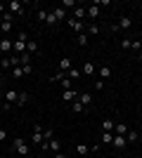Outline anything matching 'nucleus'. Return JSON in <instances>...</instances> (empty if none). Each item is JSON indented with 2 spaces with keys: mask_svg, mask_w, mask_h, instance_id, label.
<instances>
[{
  "mask_svg": "<svg viewBox=\"0 0 142 158\" xmlns=\"http://www.w3.org/2000/svg\"><path fill=\"white\" fill-rule=\"evenodd\" d=\"M69 69H71V59H69V57H62V59H59V71L67 73Z\"/></svg>",
  "mask_w": 142,
  "mask_h": 158,
  "instance_id": "obj_12",
  "label": "nucleus"
},
{
  "mask_svg": "<svg viewBox=\"0 0 142 158\" xmlns=\"http://www.w3.org/2000/svg\"><path fill=\"white\" fill-rule=\"evenodd\" d=\"M54 17H57V21H62V19H64V17H67L64 7H57V10H54Z\"/></svg>",
  "mask_w": 142,
  "mask_h": 158,
  "instance_id": "obj_27",
  "label": "nucleus"
},
{
  "mask_svg": "<svg viewBox=\"0 0 142 158\" xmlns=\"http://www.w3.org/2000/svg\"><path fill=\"white\" fill-rule=\"evenodd\" d=\"M54 158H67V156H64V153L59 151V153H54Z\"/></svg>",
  "mask_w": 142,
  "mask_h": 158,
  "instance_id": "obj_46",
  "label": "nucleus"
},
{
  "mask_svg": "<svg viewBox=\"0 0 142 158\" xmlns=\"http://www.w3.org/2000/svg\"><path fill=\"white\" fill-rule=\"evenodd\" d=\"M21 71H24V76H31V73H33V66L26 64V66H21Z\"/></svg>",
  "mask_w": 142,
  "mask_h": 158,
  "instance_id": "obj_34",
  "label": "nucleus"
},
{
  "mask_svg": "<svg viewBox=\"0 0 142 158\" xmlns=\"http://www.w3.org/2000/svg\"><path fill=\"white\" fill-rule=\"evenodd\" d=\"M0 31H2V33H10V31H12V21H2Z\"/></svg>",
  "mask_w": 142,
  "mask_h": 158,
  "instance_id": "obj_30",
  "label": "nucleus"
},
{
  "mask_svg": "<svg viewBox=\"0 0 142 158\" xmlns=\"http://www.w3.org/2000/svg\"><path fill=\"white\" fill-rule=\"evenodd\" d=\"M118 45H121L123 50H130V45H133V40H128V38H126V40H121V43H118Z\"/></svg>",
  "mask_w": 142,
  "mask_h": 158,
  "instance_id": "obj_35",
  "label": "nucleus"
},
{
  "mask_svg": "<svg viewBox=\"0 0 142 158\" xmlns=\"http://www.w3.org/2000/svg\"><path fill=\"white\" fill-rule=\"evenodd\" d=\"M111 142H114V132H102L100 144H111Z\"/></svg>",
  "mask_w": 142,
  "mask_h": 158,
  "instance_id": "obj_13",
  "label": "nucleus"
},
{
  "mask_svg": "<svg viewBox=\"0 0 142 158\" xmlns=\"http://www.w3.org/2000/svg\"><path fill=\"white\" fill-rule=\"evenodd\" d=\"M114 127H116L114 120H102V130L104 132H114Z\"/></svg>",
  "mask_w": 142,
  "mask_h": 158,
  "instance_id": "obj_15",
  "label": "nucleus"
},
{
  "mask_svg": "<svg viewBox=\"0 0 142 158\" xmlns=\"http://www.w3.org/2000/svg\"><path fill=\"white\" fill-rule=\"evenodd\" d=\"M76 158H81V156H76Z\"/></svg>",
  "mask_w": 142,
  "mask_h": 158,
  "instance_id": "obj_50",
  "label": "nucleus"
},
{
  "mask_svg": "<svg viewBox=\"0 0 142 158\" xmlns=\"http://www.w3.org/2000/svg\"><path fill=\"white\" fill-rule=\"evenodd\" d=\"M130 26H133V24H130L128 17H121V19H118V28H130Z\"/></svg>",
  "mask_w": 142,
  "mask_h": 158,
  "instance_id": "obj_22",
  "label": "nucleus"
},
{
  "mask_svg": "<svg viewBox=\"0 0 142 158\" xmlns=\"http://www.w3.org/2000/svg\"><path fill=\"white\" fill-rule=\"evenodd\" d=\"M88 33H90V35H97V33H100V26H97V24H90V26H88Z\"/></svg>",
  "mask_w": 142,
  "mask_h": 158,
  "instance_id": "obj_33",
  "label": "nucleus"
},
{
  "mask_svg": "<svg viewBox=\"0 0 142 158\" xmlns=\"http://www.w3.org/2000/svg\"><path fill=\"white\" fill-rule=\"evenodd\" d=\"M43 137H45V139H52V130H43Z\"/></svg>",
  "mask_w": 142,
  "mask_h": 158,
  "instance_id": "obj_43",
  "label": "nucleus"
},
{
  "mask_svg": "<svg viewBox=\"0 0 142 158\" xmlns=\"http://www.w3.org/2000/svg\"><path fill=\"white\" fill-rule=\"evenodd\" d=\"M7 12H10V14H21V12H24V7H21L19 0H12V2L7 5Z\"/></svg>",
  "mask_w": 142,
  "mask_h": 158,
  "instance_id": "obj_4",
  "label": "nucleus"
},
{
  "mask_svg": "<svg viewBox=\"0 0 142 158\" xmlns=\"http://www.w3.org/2000/svg\"><path fill=\"white\" fill-rule=\"evenodd\" d=\"M78 102H81L83 106H93V97H90L88 92H81V94H78Z\"/></svg>",
  "mask_w": 142,
  "mask_h": 158,
  "instance_id": "obj_9",
  "label": "nucleus"
},
{
  "mask_svg": "<svg viewBox=\"0 0 142 158\" xmlns=\"http://www.w3.org/2000/svg\"><path fill=\"white\" fill-rule=\"evenodd\" d=\"M12 149L19 153V156H28V144H26V139H14Z\"/></svg>",
  "mask_w": 142,
  "mask_h": 158,
  "instance_id": "obj_1",
  "label": "nucleus"
},
{
  "mask_svg": "<svg viewBox=\"0 0 142 158\" xmlns=\"http://www.w3.org/2000/svg\"><path fill=\"white\" fill-rule=\"evenodd\" d=\"M10 64H12V69H14V66H21V59H19V54H10Z\"/></svg>",
  "mask_w": 142,
  "mask_h": 158,
  "instance_id": "obj_23",
  "label": "nucleus"
},
{
  "mask_svg": "<svg viewBox=\"0 0 142 158\" xmlns=\"http://www.w3.org/2000/svg\"><path fill=\"white\" fill-rule=\"evenodd\" d=\"M137 59H140V61H142V52H140V57H137Z\"/></svg>",
  "mask_w": 142,
  "mask_h": 158,
  "instance_id": "obj_48",
  "label": "nucleus"
},
{
  "mask_svg": "<svg viewBox=\"0 0 142 158\" xmlns=\"http://www.w3.org/2000/svg\"><path fill=\"white\" fill-rule=\"evenodd\" d=\"M28 104V94L26 92H19V99H17V106H26Z\"/></svg>",
  "mask_w": 142,
  "mask_h": 158,
  "instance_id": "obj_19",
  "label": "nucleus"
},
{
  "mask_svg": "<svg viewBox=\"0 0 142 158\" xmlns=\"http://www.w3.org/2000/svg\"><path fill=\"white\" fill-rule=\"evenodd\" d=\"M109 76H111V69H109V66H102V69H100V80L109 78Z\"/></svg>",
  "mask_w": 142,
  "mask_h": 158,
  "instance_id": "obj_21",
  "label": "nucleus"
},
{
  "mask_svg": "<svg viewBox=\"0 0 142 158\" xmlns=\"http://www.w3.org/2000/svg\"><path fill=\"white\" fill-rule=\"evenodd\" d=\"M2 14H5V5H2V2H0V17H2Z\"/></svg>",
  "mask_w": 142,
  "mask_h": 158,
  "instance_id": "obj_44",
  "label": "nucleus"
},
{
  "mask_svg": "<svg viewBox=\"0 0 142 158\" xmlns=\"http://www.w3.org/2000/svg\"><path fill=\"white\" fill-rule=\"evenodd\" d=\"M83 109H85V106H83L81 102H71V111H74V113H81Z\"/></svg>",
  "mask_w": 142,
  "mask_h": 158,
  "instance_id": "obj_25",
  "label": "nucleus"
},
{
  "mask_svg": "<svg viewBox=\"0 0 142 158\" xmlns=\"http://www.w3.org/2000/svg\"><path fill=\"white\" fill-rule=\"evenodd\" d=\"M0 66H2V69H10V66H12V64H10V57H2V61H0Z\"/></svg>",
  "mask_w": 142,
  "mask_h": 158,
  "instance_id": "obj_39",
  "label": "nucleus"
},
{
  "mask_svg": "<svg viewBox=\"0 0 142 158\" xmlns=\"http://www.w3.org/2000/svg\"><path fill=\"white\" fill-rule=\"evenodd\" d=\"M41 146H43V149H50L52 153H59V151H62V144H59V139H54V137H52V139H47V142H43Z\"/></svg>",
  "mask_w": 142,
  "mask_h": 158,
  "instance_id": "obj_2",
  "label": "nucleus"
},
{
  "mask_svg": "<svg viewBox=\"0 0 142 158\" xmlns=\"http://www.w3.org/2000/svg\"><path fill=\"white\" fill-rule=\"evenodd\" d=\"M2 106H5V104H2V102H0V111H2Z\"/></svg>",
  "mask_w": 142,
  "mask_h": 158,
  "instance_id": "obj_47",
  "label": "nucleus"
},
{
  "mask_svg": "<svg viewBox=\"0 0 142 158\" xmlns=\"http://www.w3.org/2000/svg\"><path fill=\"white\" fill-rule=\"evenodd\" d=\"M45 142V137H43V130L41 132H33V144H43Z\"/></svg>",
  "mask_w": 142,
  "mask_h": 158,
  "instance_id": "obj_26",
  "label": "nucleus"
},
{
  "mask_svg": "<svg viewBox=\"0 0 142 158\" xmlns=\"http://www.w3.org/2000/svg\"><path fill=\"white\" fill-rule=\"evenodd\" d=\"M81 76H83V71H81V69H74V66L67 71V78H69V80H78Z\"/></svg>",
  "mask_w": 142,
  "mask_h": 158,
  "instance_id": "obj_7",
  "label": "nucleus"
},
{
  "mask_svg": "<svg viewBox=\"0 0 142 158\" xmlns=\"http://www.w3.org/2000/svg\"><path fill=\"white\" fill-rule=\"evenodd\" d=\"M130 50H140V52H142V40H133V45H130Z\"/></svg>",
  "mask_w": 142,
  "mask_h": 158,
  "instance_id": "obj_36",
  "label": "nucleus"
},
{
  "mask_svg": "<svg viewBox=\"0 0 142 158\" xmlns=\"http://www.w3.org/2000/svg\"><path fill=\"white\" fill-rule=\"evenodd\" d=\"M45 24H47V26H54V24H57V17H54V12H47Z\"/></svg>",
  "mask_w": 142,
  "mask_h": 158,
  "instance_id": "obj_24",
  "label": "nucleus"
},
{
  "mask_svg": "<svg viewBox=\"0 0 142 158\" xmlns=\"http://www.w3.org/2000/svg\"><path fill=\"white\" fill-rule=\"evenodd\" d=\"M88 151H90V146L88 144H78V146H76V153H78V156H88Z\"/></svg>",
  "mask_w": 142,
  "mask_h": 158,
  "instance_id": "obj_18",
  "label": "nucleus"
},
{
  "mask_svg": "<svg viewBox=\"0 0 142 158\" xmlns=\"http://www.w3.org/2000/svg\"><path fill=\"white\" fill-rule=\"evenodd\" d=\"M95 69H97V66H95L93 61H85V64H83V69H81V71L85 73V76H93V73H95Z\"/></svg>",
  "mask_w": 142,
  "mask_h": 158,
  "instance_id": "obj_11",
  "label": "nucleus"
},
{
  "mask_svg": "<svg viewBox=\"0 0 142 158\" xmlns=\"http://www.w3.org/2000/svg\"><path fill=\"white\" fill-rule=\"evenodd\" d=\"M0 26H2V17H0Z\"/></svg>",
  "mask_w": 142,
  "mask_h": 158,
  "instance_id": "obj_49",
  "label": "nucleus"
},
{
  "mask_svg": "<svg viewBox=\"0 0 142 158\" xmlns=\"http://www.w3.org/2000/svg\"><path fill=\"white\" fill-rule=\"evenodd\" d=\"M62 5H64V7H76V2H74V0H62Z\"/></svg>",
  "mask_w": 142,
  "mask_h": 158,
  "instance_id": "obj_40",
  "label": "nucleus"
},
{
  "mask_svg": "<svg viewBox=\"0 0 142 158\" xmlns=\"http://www.w3.org/2000/svg\"><path fill=\"white\" fill-rule=\"evenodd\" d=\"M45 19H47V12H45V10H38V21L45 24Z\"/></svg>",
  "mask_w": 142,
  "mask_h": 158,
  "instance_id": "obj_37",
  "label": "nucleus"
},
{
  "mask_svg": "<svg viewBox=\"0 0 142 158\" xmlns=\"http://www.w3.org/2000/svg\"><path fill=\"white\" fill-rule=\"evenodd\" d=\"M5 99H7V104H17V99H19V92H14V90H7L5 92Z\"/></svg>",
  "mask_w": 142,
  "mask_h": 158,
  "instance_id": "obj_10",
  "label": "nucleus"
},
{
  "mask_svg": "<svg viewBox=\"0 0 142 158\" xmlns=\"http://www.w3.org/2000/svg\"><path fill=\"white\" fill-rule=\"evenodd\" d=\"M5 137H7V132H5V130H0V139H5Z\"/></svg>",
  "mask_w": 142,
  "mask_h": 158,
  "instance_id": "obj_45",
  "label": "nucleus"
},
{
  "mask_svg": "<svg viewBox=\"0 0 142 158\" xmlns=\"http://www.w3.org/2000/svg\"><path fill=\"white\" fill-rule=\"evenodd\" d=\"M104 87V80H95V90H102Z\"/></svg>",
  "mask_w": 142,
  "mask_h": 158,
  "instance_id": "obj_42",
  "label": "nucleus"
},
{
  "mask_svg": "<svg viewBox=\"0 0 142 158\" xmlns=\"http://www.w3.org/2000/svg\"><path fill=\"white\" fill-rule=\"evenodd\" d=\"M114 132H116V135H123V137H126V132H128V125H126V123H116Z\"/></svg>",
  "mask_w": 142,
  "mask_h": 158,
  "instance_id": "obj_17",
  "label": "nucleus"
},
{
  "mask_svg": "<svg viewBox=\"0 0 142 158\" xmlns=\"http://www.w3.org/2000/svg\"><path fill=\"white\" fill-rule=\"evenodd\" d=\"M19 59H21V66H26L28 61H31V54H28V52H24V54H19Z\"/></svg>",
  "mask_w": 142,
  "mask_h": 158,
  "instance_id": "obj_32",
  "label": "nucleus"
},
{
  "mask_svg": "<svg viewBox=\"0 0 142 158\" xmlns=\"http://www.w3.org/2000/svg\"><path fill=\"white\" fill-rule=\"evenodd\" d=\"M59 83H62V87H64V90H71V80H69V78L59 80Z\"/></svg>",
  "mask_w": 142,
  "mask_h": 158,
  "instance_id": "obj_38",
  "label": "nucleus"
},
{
  "mask_svg": "<svg viewBox=\"0 0 142 158\" xmlns=\"http://www.w3.org/2000/svg\"><path fill=\"white\" fill-rule=\"evenodd\" d=\"M126 139H128V142H137V132L135 130H128V132H126Z\"/></svg>",
  "mask_w": 142,
  "mask_h": 158,
  "instance_id": "obj_28",
  "label": "nucleus"
},
{
  "mask_svg": "<svg viewBox=\"0 0 142 158\" xmlns=\"http://www.w3.org/2000/svg\"><path fill=\"white\" fill-rule=\"evenodd\" d=\"M85 12H88V17H90V19H97V17H100V7H97V5H90L88 10H85Z\"/></svg>",
  "mask_w": 142,
  "mask_h": 158,
  "instance_id": "obj_14",
  "label": "nucleus"
},
{
  "mask_svg": "<svg viewBox=\"0 0 142 158\" xmlns=\"http://www.w3.org/2000/svg\"><path fill=\"white\" fill-rule=\"evenodd\" d=\"M12 47H14V40L0 38V52H2V54H12Z\"/></svg>",
  "mask_w": 142,
  "mask_h": 158,
  "instance_id": "obj_3",
  "label": "nucleus"
},
{
  "mask_svg": "<svg viewBox=\"0 0 142 158\" xmlns=\"http://www.w3.org/2000/svg\"><path fill=\"white\" fill-rule=\"evenodd\" d=\"M69 26H71V31H74V33H83V28H85L78 19H69Z\"/></svg>",
  "mask_w": 142,
  "mask_h": 158,
  "instance_id": "obj_8",
  "label": "nucleus"
},
{
  "mask_svg": "<svg viewBox=\"0 0 142 158\" xmlns=\"http://www.w3.org/2000/svg\"><path fill=\"white\" fill-rule=\"evenodd\" d=\"M62 99H64V102H76V99H78V92H76V90H64V92H62Z\"/></svg>",
  "mask_w": 142,
  "mask_h": 158,
  "instance_id": "obj_6",
  "label": "nucleus"
},
{
  "mask_svg": "<svg viewBox=\"0 0 142 158\" xmlns=\"http://www.w3.org/2000/svg\"><path fill=\"white\" fill-rule=\"evenodd\" d=\"M85 14H88V12H85L83 7H76V10H74V19H78V21H81L83 17H85Z\"/></svg>",
  "mask_w": 142,
  "mask_h": 158,
  "instance_id": "obj_20",
  "label": "nucleus"
},
{
  "mask_svg": "<svg viewBox=\"0 0 142 158\" xmlns=\"http://www.w3.org/2000/svg\"><path fill=\"white\" fill-rule=\"evenodd\" d=\"M111 144H114V149H118V151H121V149H126L128 139L123 137V135H114V142H111Z\"/></svg>",
  "mask_w": 142,
  "mask_h": 158,
  "instance_id": "obj_5",
  "label": "nucleus"
},
{
  "mask_svg": "<svg viewBox=\"0 0 142 158\" xmlns=\"http://www.w3.org/2000/svg\"><path fill=\"white\" fill-rule=\"evenodd\" d=\"M12 76H14V78H24V71H21V66H14V69H12Z\"/></svg>",
  "mask_w": 142,
  "mask_h": 158,
  "instance_id": "obj_31",
  "label": "nucleus"
},
{
  "mask_svg": "<svg viewBox=\"0 0 142 158\" xmlns=\"http://www.w3.org/2000/svg\"><path fill=\"white\" fill-rule=\"evenodd\" d=\"M78 45H88V33H78Z\"/></svg>",
  "mask_w": 142,
  "mask_h": 158,
  "instance_id": "obj_29",
  "label": "nucleus"
},
{
  "mask_svg": "<svg viewBox=\"0 0 142 158\" xmlns=\"http://www.w3.org/2000/svg\"><path fill=\"white\" fill-rule=\"evenodd\" d=\"M17 40H24V43H28V35H26V33H24V31H21L19 35H17Z\"/></svg>",
  "mask_w": 142,
  "mask_h": 158,
  "instance_id": "obj_41",
  "label": "nucleus"
},
{
  "mask_svg": "<svg viewBox=\"0 0 142 158\" xmlns=\"http://www.w3.org/2000/svg\"><path fill=\"white\" fill-rule=\"evenodd\" d=\"M26 52L28 54H36V52H38V43H36V40H28V43H26Z\"/></svg>",
  "mask_w": 142,
  "mask_h": 158,
  "instance_id": "obj_16",
  "label": "nucleus"
}]
</instances>
